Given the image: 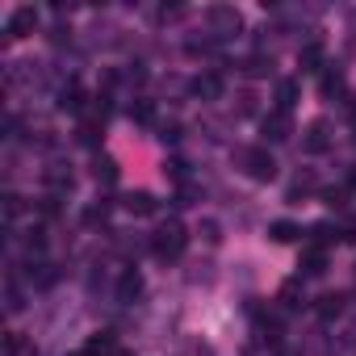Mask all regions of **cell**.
I'll return each mask as SVG.
<instances>
[{
  "label": "cell",
  "mask_w": 356,
  "mask_h": 356,
  "mask_svg": "<svg viewBox=\"0 0 356 356\" xmlns=\"http://www.w3.org/2000/svg\"><path fill=\"white\" fill-rule=\"evenodd\" d=\"M185 248H189V231H185L181 218H168V222L155 227V235H151V256H155V260L172 264V260L185 256Z\"/></svg>",
  "instance_id": "obj_1"
},
{
  "label": "cell",
  "mask_w": 356,
  "mask_h": 356,
  "mask_svg": "<svg viewBox=\"0 0 356 356\" xmlns=\"http://www.w3.org/2000/svg\"><path fill=\"white\" fill-rule=\"evenodd\" d=\"M239 30H243V13L235 5H210L206 9V34L214 42H231V38H239Z\"/></svg>",
  "instance_id": "obj_2"
},
{
  "label": "cell",
  "mask_w": 356,
  "mask_h": 356,
  "mask_svg": "<svg viewBox=\"0 0 356 356\" xmlns=\"http://www.w3.org/2000/svg\"><path fill=\"white\" fill-rule=\"evenodd\" d=\"M235 163L252 176L256 185H268V181H277V159L268 155V147H239L235 151Z\"/></svg>",
  "instance_id": "obj_3"
},
{
  "label": "cell",
  "mask_w": 356,
  "mask_h": 356,
  "mask_svg": "<svg viewBox=\"0 0 356 356\" xmlns=\"http://www.w3.org/2000/svg\"><path fill=\"white\" fill-rule=\"evenodd\" d=\"M331 143H335V134H331V122L327 118H314L302 130V151L306 155H323V151H331Z\"/></svg>",
  "instance_id": "obj_4"
},
{
  "label": "cell",
  "mask_w": 356,
  "mask_h": 356,
  "mask_svg": "<svg viewBox=\"0 0 356 356\" xmlns=\"http://www.w3.org/2000/svg\"><path fill=\"white\" fill-rule=\"evenodd\" d=\"M260 134H264V143H285V138L293 134V113L268 109V113L260 118Z\"/></svg>",
  "instance_id": "obj_5"
},
{
  "label": "cell",
  "mask_w": 356,
  "mask_h": 356,
  "mask_svg": "<svg viewBox=\"0 0 356 356\" xmlns=\"http://www.w3.org/2000/svg\"><path fill=\"white\" fill-rule=\"evenodd\" d=\"M189 92L197 97V101H222V92H227V80L218 76V72H197L193 80H189Z\"/></svg>",
  "instance_id": "obj_6"
},
{
  "label": "cell",
  "mask_w": 356,
  "mask_h": 356,
  "mask_svg": "<svg viewBox=\"0 0 356 356\" xmlns=\"http://www.w3.org/2000/svg\"><path fill=\"white\" fill-rule=\"evenodd\" d=\"M55 101H59V109H63V113H76V118H80V113H88V92H84V84H80L76 76H72L67 84H59Z\"/></svg>",
  "instance_id": "obj_7"
},
{
  "label": "cell",
  "mask_w": 356,
  "mask_h": 356,
  "mask_svg": "<svg viewBox=\"0 0 356 356\" xmlns=\"http://www.w3.org/2000/svg\"><path fill=\"white\" fill-rule=\"evenodd\" d=\"M34 30H38V9H34V5H17V9L9 13L5 34H9V38H30Z\"/></svg>",
  "instance_id": "obj_8"
},
{
  "label": "cell",
  "mask_w": 356,
  "mask_h": 356,
  "mask_svg": "<svg viewBox=\"0 0 356 356\" xmlns=\"http://www.w3.org/2000/svg\"><path fill=\"white\" fill-rule=\"evenodd\" d=\"M122 210L134 214V218H151V214L159 210V202H155V193H147V189H130V193H122Z\"/></svg>",
  "instance_id": "obj_9"
},
{
  "label": "cell",
  "mask_w": 356,
  "mask_h": 356,
  "mask_svg": "<svg viewBox=\"0 0 356 356\" xmlns=\"http://www.w3.org/2000/svg\"><path fill=\"white\" fill-rule=\"evenodd\" d=\"M323 273H327V248L306 243L302 248V260H298V277H323Z\"/></svg>",
  "instance_id": "obj_10"
},
{
  "label": "cell",
  "mask_w": 356,
  "mask_h": 356,
  "mask_svg": "<svg viewBox=\"0 0 356 356\" xmlns=\"http://www.w3.org/2000/svg\"><path fill=\"white\" fill-rule=\"evenodd\" d=\"M298 67L306 72V76H314V72H323L327 67V47L314 38V42H306L302 51H298Z\"/></svg>",
  "instance_id": "obj_11"
},
{
  "label": "cell",
  "mask_w": 356,
  "mask_h": 356,
  "mask_svg": "<svg viewBox=\"0 0 356 356\" xmlns=\"http://www.w3.org/2000/svg\"><path fill=\"white\" fill-rule=\"evenodd\" d=\"M138 298H143V273L138 268H122V277H118V302L130 306Z\"/></svg>",
  "instance_id": "obj_12"
},
{
  "label": "cell",
  "mask_w": 356,
  "mask_h": 356,
  "mask_svg": "<svg viewBox=\"0 0 356 356\" xmlns=\"http://www.w3.org/2000/svg\"><path fill=\"white\" fill-rule=\"evenodd\" d=\"M239 72H243L248 80H264V76H273V55L256 51V55H248V59L239 63Z\"/></svg>",
  "instance_id": "obj_13"
},
{
  "label": "cell",
  "mask_w": 356,
  "mask_h": 356,
  "mask_svg": "<svg viewBox=\"0 0 356 356\" xmlns=\"http://www.w3.org/2000/svg\"><path fill=\"white\" fill-rule=\"evenodd\" d=\"M318 92H323L327 101L343 92V72H339V63H327V67L318 72Z\"/></svg>",
  "instance_id": "obj_14"
},
{
  "label": "cell",
  "mask_w": 356,
  "mask_h": 356,
  "mask_svg": "<svg viewBox=\"0 0 356 356\" xmlns=\"http://www.w3.org/2000/svg\"><path fill=\"white\" fill-rule=\"evenodd\" d=\"M92 176H97V181L101 185H118V176H122V168H118V159L113 155H92Z\"/></svg>",
  "instance_id": "obj_15"
},
{
  "label": "cell",
  "mask_w": 356,
  "mask_h": 356,
  "mask_svg": "<svg viewBox=\"0 0 356 356\" xmlns=\"http://www.w3.org/2000/svg\"><path fill=\"white\" fill-rule=\"evenodd\" d=\"M72 185H76L72 168H63V163H51V168H47V189H51V193H72Z\"/></svg>",
  "instance_id": "obj_16"
},
{
  "label": "cell",
  "mask_w": 356,
  "mask_h": 356,
  "mask_svg": "<svg viewBox=\"0 0 356 356\" xmlns=\"http://www.w3.org/2000/svg\"><path fill=\"white\" fill-rule=\"evenodd\" d=\"M314 193V172H298L293 181H289V189H285V202L289 206H298L302 197H310Z\"/></svg>",
  "instance_id": "obj_17"
},
{
  "label": "cell",
  "mask_w": 356,
  "mask_h": 356,
  "mask_svg": "<svg viewBox=\"0 0 356 356\" xmlns=\"http://www.w3.org/2000/svg\"><path fill=\"white\" fill-rule=\"evenodd\" d=\"M84 352H88V356H118V339H113V331H97V335H88Z\"/></svg>",
  "instance_id": "obj_18"
},
{
  "label": "cell",
  "mask_w": 356,
  "mask_h": 356,
  "mask_svg": "<svg viewBox=\"0 0 356 356\" xmlns=\"http://www.w3.org/2000/svg\"><path fill=\"white\" fill-rule=\"evenodd\" d=\"M298 80L293 76H285V80H277V109H285V113H293V105H298Z\"/></svg>",
  "instance_id": "obj_19"
},
{
  "label": "cell",
  "mask_w": 356,
  "mask_h": 356,
  "mask_svg": "<svg viewBox=\"0 0 356 356\" xmlns=\"http://www.w3.org/2000/svg\"><path fill=\"white\" fill-rule=\"evenodd\" d=\"M268 239L273 243H293V239H302V227L289 222V218H277V222H268Z\"/></svg>",
  "instance_id": "obj_20"
},
{
  "label": "cell",
  "mask_w": 356,
  "mask_h": 356,
  "mask_svg": "<svg viewBox=\"0 0 356 356\" xmlns=\"http://www.w3.org/2000/svg\"><path fill=\"white\" fill-rule=\"evenodd\" d=\"M277 302H281L285 310H298V306L306 302V293H302V277H293V281H285V285H281V293H277Z\"/></svg>",
  "instance_id": "obj_21"
},
{
  "label": "cell",
  "mask_w": 356,
  "mask_h": 356,
  "mask_svg": "<svg viewBox=\"0 0 356 356\" xmlns=\"http://www.w3.org/2000/svg\"><path fill=\"white\" fill-rule=\"evenodd\" d=\"M314 310H318V318H323V323H331V318H339V314H343V293H323Z\"/></svg>",
  "instance_id": "obj_22"
},
{
  "label": "cell",
  "mask_w": 356,
  "mask_h": 356,
  "mask_svg": "<svg viewBox=\"0 0 356 356\" xmlns=\"http://www.w3.org/2000/svg\"><path fill=\"white\" fill-rule=\"evenodd\" d=\"M163 181H172L176 189L189 185V163L185 159H163Z\"/></svg>",
  "instance_id": "obj_23"
},
{
  "label": "cell",
  "mask_w": 356,
  "mask_h": 356,
  "mask_svg": "<svg viewBox=\"0 0 356 356\" xmlns=\"http://www.w3.org/2000/svg\"><path fill=\"white\" fill-rule=\"evenodd\" d=\"M130 122H138V126H159V122H155V101H134V105H130Z\"/></svg>",
  "instance_id": "obj_24"
},
{
  "label": "cell",
  "mask_w": 356,
  "mask_h": 356,
  "mask_svg": "<svg viewBox=\"0 0 356 356\" xmlns=\"http://www.w3.org/2000/svg\"><path fill=\"white\" fill-rule=\"evenodd\" d=\"M155 138H163V143H181V126H176V122H159V126H155Z\"/></svg>",
  "instance_id": "obj_25"
},
{
  "label": "cell",
  "mask_w": 356,
  "mask_h": 356,
  "mask_svg": "<svg viewBox=\"0 0 356 356\" xmlns=\"http://www.w3.org/2000/svg\"><path fill=\"white\" fill-rule=\"evenodd\" d=\"M5 298H9V314H17L26 302H22V289H17V281L9 277V285H5Z\"/></svg>",
  "instance_id": "obj_26"
},
{
  "label": "cell",
  "mask_w": 356,
  "mask_h": 356,
  "mask_svg": "<svg viewBox=\"0 0 356 356\" xmlns=\"http://www.w3.org/2000/svg\"><path fill=\"white\" fill-rule=\"evenodd\" d=\"M193 202H197V185H193V181L176 189V206H193Z\"/></svg>",
  "instance_id": "obj_27"
},
{
  "label": "cell",
  "mask_w": 356,
  "mask_h": 356,
  "mask_svg": "<svg viewBox=\"0 0 356 356\" xmlns=\"http://www.w3.org/2000/svg\"><path fill=\"white\" fill-rule=\"evenodd\" d=\"M22 348H26V339H22L17 331H9V339H5V356H22Z\"/></svg>",
  "instance_id": "obj_28"
},
{
  "label": "cell",
  "mask_w": 356,
  "mask_h": 356,
  "mask_svg": "<svg viewBox=\"0 0 356 356\" xmlns=\"http://www.w3.org/2000/svg\"><path fill=\"white\" fill-rule=\"evenodd\" d=\"M202 231H206V239H210V243H218V239H222V235H218V222H202Z\"/></svg>",
  "instance_id": "obj_29"
},
{
  "label": "cell",
  "mask_w": 356,
  "mask_h": 356,
  "mask_svg": "<svg viewBox=\"0 0 356 356\" xmlns=\"http://www.w3.org/2000/svg\"><path fill=\"white\" fill-rule=\"evenodd\" d=\"M252 101H256V97H252V92H243V97H239V113H252V109H256Z\"/></svg>",
  "instance_id": "obj_30"
},
{
  "label": "cell",
  "mask_w": 356,
  "mask_h": 356,
  "mask_svg": "<svg viewBox=\"0 0 356 356\" xmlns=\"http://www.w3.org/2000/svg\"><path fill=\"white\" fill-rule=\"evenodd\" d=\"M348 189H356V163L348 168Z\"/></svg>",
  "instance_id": "obj_31"
},
{
  "label": "cell",
  "mask_w": 356,
  "mask_h": 356,
  "mask_svg": "<svg viewBox=\"0 0 356 356\" xmlns=\"http://www.w3.org/2000/svg\"><path fill=\"white\" fill-rule=\"evenodd\" d=\"M348 30H352V34H356V13H352V17H348Z\"/></svg>",
  "instance_id": "obj_32"
},
{
  "label": "cell",
  "mask_w": 356,
  "mask_h": 356,
  "mask_svg": "<svg viewBox=\"0 0 356 356\" xmlns=\"http://www.w3.org/2000/svg\"><path fill=\"white\" fill-rule=\"evenodd\" d=\"M72 356H88V352H84V348H80V352H72Z\"/></svg>",
  "instance_id": "obj_33"
},
{
  "label": "cell",
  "mask_w": 356,
  "mask_h": 356,
  "mask_svg": "<svg viewBox=\"0 0 356 356\" xmlns=\"http://www.w3.org/2000/svg\"><path fill=\"white\" fill-rule=\"evenodd\" d=\"M118 356H130V352H118Z\"/></svg>",
  "instance_id": "obj_34"
}]
</instances>
